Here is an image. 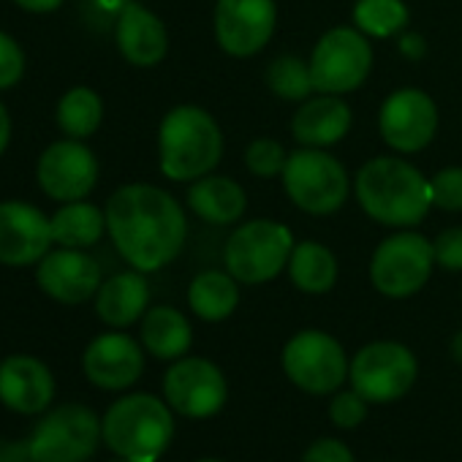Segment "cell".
<instances>
[{
	"label": "cell",
	"mask_w": 462,
	"mask_h": 462,
	"mask_svg": "<svg viewBox=\"0 0 462 462\" xmlns=\"http://www.w3.org/2000/svg\"><path fill=\"white\" fill-rule=\"evenodd\" d=\"M402 52L408 58H421L424 55V42L419 36H408V39H402Z\"/></svg>",
	"instance_id": "40"
},
{
	"label": "cell",
	"mask_w": 462,
	"mask_h": 462,
	"mask_svg": "<svg viewBox=\"0 0 462 462\" xmlns=\"http://www.w3.org/2000/svg\"><path fill=\"white\" fill-rule=\"evenodd\" d=\"M451 356H454V362L462 365V329L451 337Z\"/></svg>",
	"instance_id": "41"
},
{
	"label": "cell",
	"mask_w": 462,
	"mask_h": 462,
	"mask_svg": "<svg viewBox=\"0 0 462 462\" xmlns=\"http://www.w3.org/2000/svg\"><path fill=\"white\" fill-rule=\"evenodd\" d=\"M39 185L50 199L63 204L85 199L98 180V161L82 139H63L50 144L39 158Z\"/></svg>",
	"instance_id": "15"
},
{
	"label": "cell",
	"mask_w": 462,
	"mask_h": 462,
	"mask_svg": "<svg viewBox=\"0 0 462 462\" xmlns=\"http://www.w3.org/2000/svg\"><path fill=\"white\" fill-rule=\"evenodd\" d=\"M223 155V134L201 106H174L158 131L161 171L174 182H190L209 174Z\"/></svg>",
	"instance_id": "4"
},
{
	"label": "cell",
	"mask_w": 462,
	"mask_h": 462,
	"mask_svg": "<svg viewBox=\"0 0 462 462\" xmlns=\"http://www.w3.org/2000/svg\"><path fill=\"white\" fill-rule=\"evenodd\" d=\"M378 128L392 150L419 152L432 142L438 131V106L424 90L402 88L383 101Z\"/></svg>",
	"instance_id": "14"
},
{
	"label": "cell",
	"mask_w": 462,
	"mask_h": 462,
	"mask_svg": "<svg viewBox=\"0 0 462 462\" xmlns=\"http://www.w3.org/2000/svg\"><path fill=\"white\" fill-rule=\"evenodd\" d=\"M283 370L289 381L308 394H332L348 378V356L343 346L319 329L294 335L283 348Z\"/></svg>",
	"instance_id": "9"
},
{
	"label": "cell",
	"mask_w": 462,
	"mask_h": 462,
	"mask_svg": "<svg viewBox=\"0 0 462 462\" xmlns=\"http://www.w3.org/2000/svg\"><path fill=\"white\" fill-rule=\"evenodd\" d=\"M281 177L289 199L310 215H329L348 199V174L343 163L319 147L289 152Z\"/></svg>",
	"instance_id": "6"
},
{
	"label": "cell",
	"mask_w": 462,
	"mask_h": 462,
	"mask_svg": "<svg viewBox=\"0 0 462 462\" xmlns=\"http://www.w3.org/2000/svg\"><path fill=\"white\" fill-rule=\"evenodd\" d=\"M199 462H220V459H199Z\"/></svg>",
	"instance_id": "43"
},
{
	"label": "cell",
	"mask_w": 462,
	"mask_h": 462,
	"mask_svg": "<svg viewBox=\"0 0 462 462\" xmlns=\"http://www.w3.org/2000/svg\"><path fill=\"white\" fill-rule=\"evenodd\" d=\"M14 4L25 12H33V14H47V12H55L63 6V0H14Z\"/></svg>",
	"instance_id": "38"
},
{
	"label": "cell",
	"mask_w": 462,
	"mask_h": 462,
	"mask_svg": "<svg viewBox=\"0 0 462 462\" xmlns=\"http://www.w3.org/2000/svg\"><path fill=\"white\" fill-rule=\"evenodd\" d=\"M286 161H289V152L283 150L281 142L275 139H256L251 142V147L245 150V163L248 169L256 174V177H281L283 169H286Z\"/></svg>",
	"instance_id": "31"
},
{
	"label": "cell",
	"mask_w": 462,
	"mask_h": 462,
	"mask_svg": "<svg viewBox=\"0 0 462 462\" xmlns=\"http://www.w3.org/2000/svg\"><path fill=\"white\" fill-rule=\"evenodd\" d=\"M193 343L188 319L174 308H150L142 321V346L155 359H180Z\"/></svg>",
	"instance_id": "24"
},
{
	"label": "cell",
	"mask_w": 462,
	"mask_h": 462,
	"mask_svg": "<svg viewBox=\"0 0 462 462\" xmlns=\"http://www.w3.org/2000/svg\"><path fill=\"white\" fill-rule=\"evenodd\" d=\"M188 204L201 220H207L212 226H228L243 217V212L248 207V196H245L243 185L235 182L231 177L204 174L190 185Z\"/></svg>",
	"instance_id": "22"
},
{
	"label": "cell",
	"mask_w": 462,
	"mask_h": 462,
	"mask_svg": "<svg viewBox=\"0 0 462 462\" xmlns=\"http://www.w3.org/2000/svg\"><path fill=\"white\" fill-rule=\"evenodd\" d=\"M294 251L291 231L278 220H251L243 223L226 240L223 262L228 275L237 283H267L283 273Z\"/></svg>",
	"instance_id": "5"
},
{
	"label": "cell",
	"mask_w": 462,
	"mask_h": 462,
	"mask_svg": "<svg viewBox=\"0 0 462 462\" xmlns=\"http://www.w3.org/2000/svg\"><path fill=\"white\" fill-rule=\"evenodd\" d=\"M354 23L365 36L389 39L408 25V9L402 0H356Z\"/></svg>",
	"instance_id": "29"
},
{
	"label": "cell",
	"mask_w": 462,
	"mask_h": 462,
	"mask_svg": "<svg viewBox=\"0 0 462 462\" xmlns=\"http://www.w3.org/2000/svg\"><path fill=\"white\" fill-rule=\"evenodd\" d=\"M117 47L134 66H155L166 58L169 36L163 23L139 4H128L117 20Z\"/></svg>",
	"instance_id": "20"
},
{
	"label": "cell",
	"mask_w": 462,
	"mask_h": 462,
	"mask_svg": "<svg viewBox=\"0 0 462 462\" xmlns=\"http://www.w3.org/2000/svg\"><path fill=\"white\" fill-rule=\"evenodd\" d=\"M104 120L101 96L90 88H71L58 104V125L69 139H88Z\"/></svg>",
	"instance_id": "28"
},
{
	"label": "cell",
	"mask_w": 462,
	"mask_h": 462,
	"mask_svg": "<svg viewBox=\"0 0 462 462\" xmlns=\"http://www.w3.org/2000/svg\"><path fill=\"white\" fill-rule=\"evenodd\" d=\"M267 85L283 101H305L316 90L313 79H310V63H305L294 55H283L270 63Z\"/></svg>",
	"instance_id": "30"
},
{
	"label": "cell",
	"mask_w": 462,
	"mask_h": 462,
	"mask_svg": "<svg viewBox=\"0 0 462 462\" xmlns=\"http://www.w3.org/2000/svg\"><path fill=\"white\" fill-rule=\"evenodd\" d=\"M373 69V50L362 31L335 28L321 36L310 55V79L316 93L343 96L356 90Z\"/></svg>",
	"instance_id": "8"
},
{
	"label": "cell",
	"mask_w": 462,
	"mask_h": 462,
	"mask_svg": "<svg viewBox=\"0 0 462 462\" xmlns=\"http://www.w3.org/2000/svg\"><path fill=\"white\" fill-rule=\"evenodd\" d=\"M351 128V109L343 98L337 96H319L305 101L294 120H291V134L297 142L305 147H329L340 142Z\"/></svg>",
	"instance_id": "21"
},
{
	"label": "cell",
	"mask_w": 462,
	"mask_h": 462,
	"mask_svg": "<svg viewBox=\"0 0 462 462\" xmlns=\"http://www.w3.org/2000/svg\"><path fill=\"white\" fill-rule=\"evenodd\" d=\"M302 462H354V454L337 438H319L305 448Z\"/></svg>",
	"instance_id": "36"
},
{
	"label": "cell",
	"mask_w": 462,
	"mask_h": 462,
	"mask_svg": "<svg viewBox=\"0 0 462 462\" xmlns=\"http://www.w3.org/2000/svg\"><path fill=\"white\" fill-rule=\"evenodd\" d=\"M9 139H12V117H9V112H6V106L0 104V155L6 152Z\"/></svg>",
	"instance_id": "39"
},
{
	"label": "cell",
	"mask_w": 462,
	"mask_h": 462,
	"mask_svg": "<svg viewBox=\"0 0 462 462\" xmlns=\"http://www.w3.org/2000/svg\"><path fill=\"white\" fill-rule=\"evenodd\" d=\"M52 243L63 248H90L101 240L106 228V212L88 201H69L52 217Z\"/></svg>",
	"instance_id": "26"
},
{
	"label": "cell",
	"mask_w": 462,
	"mask_h": 462,
	"mask_svg": "<svg viewBox=\"0 0 462 462\" xmlns=\"http://www.w3.org/2000/svg\"><path fill=\"white\" fill-rule=\"evenodd\" d=\"M150 302V286L136 273H120L101 283L96 294V313L109 327H131L136 319H142L144 308Z\"/></svg>",
	"instance_id": "23"
},
{
	"label": "cell",
	"mask_w": 462,
	"mask_h": 462,
	"mask_svg": "<svg viewBox=\"0 0 462 462\" xmlns=\"http://www.w3.org/2000/svg\"><path fill=\"white\" fill-rule=\"evenodd\" d=\"M275 20V0H217L215 39L223 52L251 58L273 39Z\"/></svg>",
	"instance_id": "13"
},
{
	"label": "cell",
	"mask_w": 462,
	"mask_h": 462,
	"mask_svg": "<svg viewBox=\"0 0 462 462\" xmlns=\"http://www.w3.org/2000/svg\"><path fill=\"white\" fill-rule=\"evenodd\" d=\"M106 231L120 256L139 273H155L177 259L188 226L177 199L155 185H123L106 201Z\"/></svg>",
	"instance_id": "1"
},
{
	"label": "cell",
	"mask_w": 462,
	"mask_h": 462,
	"mask_svg": "<svg viewBox=\"0 0 462 462\" xmlns=\"http://www.w3.org/2000/svg\"><path fill=\"white\" fill-rule=\"evenodd\" d=\"M55 397V378L52 370L28 354L9 356L0 362V402L9 411L33 416L52 405Z\"/></svg>",
	"instance_id": "19"
},
{
	"label": "cell",
	"mask_w": 462,
	"mask_h": 462,
	"mask_svg": "<svg viewBox=\"0 0 462 462\" xmlns=\"http://www.w3.org/2000/svg\"><path fill=\"white\" fill-rule=\"evenodd\" d=\"M348 375L351 386L367 402H392L411 392L419 375V365L408 346L394 340H375L356 351Z\"/></svg>",
	"instance_id": "10"
},
{
	"label": "cell",
	"mask_w": 462,
	"mask_h": 462,
	"mask_svg": "<svg viewBox=\"0 0 462 462\" xmlns=\"http://www.w3.org/2000/svg\"><path fill=\"white\" fill-rule=\"evenodd\" d=\"M188 302H190V310L201 321L215 324V321H223V319H228L231 313L237 310L240 286H237L235 278L226 275V273L207 270V273L193 278V283L188 289Z\"/></svg>",
	"instance_id": "25"
},
{
	"label": "cell",
	"mask_w": 462,
	"mask_h": 462,
	"mask_svg": "<svg viewBox=\"0 0 462 462\" xmlns=\"http://www.w3.org/2000/svg\"><path fill=\"white\" fill-rule=\"evenodd\" d=\"M82 367L93 386L106 389V392H123L142 378L144 351L134 337L123 332L98 335L85 348Z\"/></svg>",
	"instance_id": "17"
},
{
	"label": "cell",
	"mask_w": 462,
	"mask_h": 462,
	"mask_svg": "<svg viewBox=\"0 0 462 462\" xmlns=\"http://www.w3.org/2000/svg\"><path fill=\"white\" fill-rule=\"evenodd\" d=\"M362 209L383 226H416L432 207L430 180L402 158L367 161L354 182Z\"/></svg>",
	"instance_id": "2"
},
{
	"label": "cell",
	"mask_w": 462,
	"mask_h": 462,
	"mask_svg": "<svg viewBox=\"0 0 462 462\" xmlns=\"http://www.w3.org/2000/svg\"><path fill=\"white\" fill-rule=\"evenodd\" d=\"M36 278L42 291L63 305L88 302L101 289V267L93 256L82 254V248H63L47 254L39 262Z\"/></svg>",
	"instance_id": "18"
},
{
	"label": "cell",
	"mask_w": 462,
	"mask_h": 462,
	"mask_svg": "<svg viewBox=\"0 0 462 462\" xmlns=\"http://www.w3.org/2000/svg\"><path fill=\"white\" fill-rule=\"evenodd\" d=\"M291 283L305 294H327L337 281V259L321 243H300L289 259Z\"/></svg>",
	"instance_id": "27"
},
{
	"label": "cell",
	"mask_w": 462,
	"mask_h": 462,
	"mask_svg": "<svg viewBox=\"0 0 462 462\" xmlns=\"http://www.w3.org/2000/svg\"><path fill=\"white\" fill-rule=\"evenodd\" d=\"M367 400L351 389V392H337L329 402V419L340 430H356L367 419Z\"/></svg>",
	"instance_id": "32"
},
{
	"label": "cell",
	"mask_w": 462,
	"mask_h": 462,
	"mask_svg": "<svg viewBox=\"0 0 462 462\" xmlns=\"http://www.w3.org/2000/svg\"><path fill=\"white\" fill-rule=\"evenodd\" d=\"M430 188H432V204H438L446 212L462 209V169L459 166L440 169L430 180Z\"/></svg>",
	"instance_id": "33"
},
{
	"label": "cell",
	"mask_w": 462,
	"mask_h": 462,
	"mask_svg": "<svg viewBox=\"0 0 462 462\" xmlns=\"http://www.w3.org/2000/svg\"><path fill=\"white\" fill-rule=\"evenodd\" d=\"M435 264L451 273H462V228H446L432 240Z\"/></svg>",
	"instance_id": "35"
},
{
	"label": "cell",
	"mask_w": 462,
	"mask_h": 462,
	"mask_svg": "<svg viewBox=\"0 0 462 462\" xmlns=\"http://www.w3.org/2000/svg\"><path fill=\"white\" fill-rule=\"evenodd\" d=\"M23 71H25V55L20 44L0 31V90L17 85Z\"/></svg>",
	"instance_id": "34"
},
{
	"label": "cell",
	"mask_w": 462,
	"mask_h": 462,
	"mask_svg": "<svg viewBox=\"0 0 462 462\" xmlns=\"http://www.w3.org/2000/svg\"><path fill=\"white\" fill-rule=\"evenodd\" d=\"M432 264V243L421 235H413V231H402V235L386 237L375 248L370 262V281L383 297L405 300L430 281Z\"/></svg>",
	"instance_id": "11"
},
{
	"label": "cell",
	"mask_w": 462,
	"mask_h": 462,
	"mask_svg": "<svg viewBox=\"0 0 462 462\" xmlns=\"http://www.w3.org/2000/svg\"><path fill=\"white\" fill-rule=\"evenodd\" d=\"M112 462H128V459H123V457H117V459H112Z\"/></svg>",
	"instance_id": "42"
},
{
	"label": "cell",
	"mask_w": 462,
	"mask_h": 462,
	"mask_svg": "<svg viewBox=\"0 0 462 462\" xmlns=\"http://www.w3.org/2000/svg\"><path fill=\"white\" fill-rule=\"evenodd\" d=\"M226 378L217 365L201 356L177 359L163 375V397L171 411L188 419H209L226 405Z\"/></svg>",
	"instance_id": "12"
},
{
	"label": "cell",
	"mask_w": 462,
	"mask_h": 462,
	"mask_svg": "<svg viewBox=\"0 0 462 462\" xmlns=\"http://www.w3.org/2000/svg\"><path fill=\"white\" fill-rule=\"evenodd\" d=\"M101 440V419L79 402L50 411L28 438L33 462H88Z\"/></svg>",
	"instance_id": "7"
},
{
	"label": "cell",
	"mask_w": 462,
	"mask_h": 462,
	"mask_svg": "<svg viewBox=\"0 0 462 462\" xmlns=\"http://www.w3.org/2000/svg\"><path fill=\"white\" fill-rule=\"evenodd\" d=\"M52 245L50 217L28 201H0V264L31 267Z\"/></svg>",
	"instance_id": "16"
},
{
	"label": "cell",
	"mask_w": 462,
	"mask_h": 462,
	"mask_svg": "<svg viewBox=\"0 0 462 462\" xmlns=\"http://www.w3.org/2000/svg\"><path fill=\"white\" fill-rule=\"evenodd\" d=\"M101 435L104 443L128 462H158L174 438V416L169 402L155 394H125L104 413Z\"/></svg>",
	"instance_id": "3"
},
{
	"label": "cell",
	"mask_w": 462,
	"mask_h": 462,
	"mask_svg": "<svg viewBox=\"0 0 462 462\" xmlns=\"http://www.w3.org/2000/svg\"><path fill=\"white\" fill-rule=\"evenodd\" d=\"M0 462H33L28 440H6L0 438Z\"/></svg>",
	"instance_id": "37"
}]
</instances>
